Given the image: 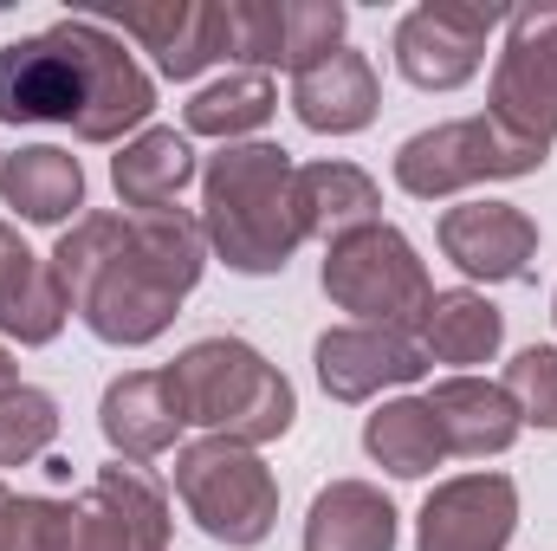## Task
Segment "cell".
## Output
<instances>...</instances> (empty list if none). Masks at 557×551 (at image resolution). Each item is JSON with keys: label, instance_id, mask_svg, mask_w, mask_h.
I'll use <instances>...</instances> for the list:
<instances>
[{"label": "cell", "instance_id": "cell-28", "mask_svg": "<svg viewBox=\"0 0 557 551\" xmlns=\"http://www.w3.org/2000/svg\"><path fill=\"white\" fill-rule=\"evenodd\" d=\"M221 52L234 59V72H278L285 65L278 0H221Z\"/></svg>", "mask_w": 557, "mask_h": 551}, {"label": "cell", "instance_id": "cell-2", "mask_svg": "<svg viewBox=\"0 0 557 551\" xmlns=\"http://www.w3.org/2000/svg\"><path fill=\"white\" fill-rule=\"evenodd\" d=\"M201 234L208 254L240 279H273L305 247L298 162L278 143H227L201 162Z\"/></svg>", "mask_w": 557, "mask_h": 551}, {"label": "cell", "instance_id": "cell-17", "mask_svg": "<svg viewBox=\"0 0 557 551\" xmlns=\"http://www.w3.org/2000/svg\"><path fill=\"white\" fill-rule=\"evenodd\" d=\"M376 111H383V85H376L370 52H357V46H344L292 78V118L311 137H357L376 124Z\"/></svg>", "mask_w": 557, "mask_h": 551}, {"label": "cell", "instance_id": "cell-13", "mask_svg": "<svg viewBox=\"0 0 557 551\" xmlns=\"http://www.w3.org/2000/svg\"><path fill=\"white\" fill-rule=\"evenodd\" d=\"M519 532V487L512 474L473 467L441 480L416 513V551H506Z\"/></svg>", "mask_w": 557, "mask_h": 551}, {"label": "cell", "instance_id": "cell-33", "mask_svg": "<svg viewBox=\"0 0 557 551\" xmlns=\"http://www.w3.org/2000/svg\"><path fill=\"white\" fill-rule=\"evenodd\" d=\"M7 383H20V364H13V351L0 344V390H7Z\"/></svg>", "mask_w": 557, "mask_h": 551}, {"label": "cell", "instance_id": "cell-18", "mask_svg": "<svg viewBox=\"0 0 557 551\" xmlns=\"http://www.w3.org/2000/svg\"><path fill=\"white\" fill-rule=\"evenodd\" d=\"M421 403L441 428V448L460 454V461H493L525 434V421L512 409V396L499 390V377H441Z\"/></svg>", "mask_w": 557, "mask_h": 551}, {"label": "cell", "instance_id": "cell-21", "mask_svg": "<svg viewBox=\"0 0 557 551\" xmlns=\"http://www.w3.org/2000/svg\"><path fill=\"white\" fill-rule=\"evenodd\" d=\"M0 208H13L33 228H72L85 208V169L59 143H20L0 156Z\"/></svg>", "mask_w": 557, "mask_h": 551}, {"label": "cell", "instance_id": "cell-24", "mask_svg": "<svg viewBox=\"0 0 557 551\" xmlns=\"http://www.w3.org/2000/svg\"><path fill=\"white\" fill-rule=\"evenodd\" d=\"M278 111V85L273 72H227V78H208L195 85V98L182 105V131L208 143H260V131L273 124Z\"/></svg>", "mask_w": 557, "mask_h": 551}, {"label": "cell", "instance_id": "cell-14", "mask_svg": "<svg viewBox=\"0 0 557 551\" xmlns=\"http://www.w3.org/2000/svg\"><path fill=\"white\" fill-rule=\"evenodd\" d=\"M117 39L143 46L169 85H195L208 65H221V0H156V7H111L91 13Z\"/></svg>", "mask_w": 557, "mask_h": 551}, {"label": "cell", "instance_id": "cell-34", "mask_svg": "<svg viewBox=\"0 0 557 551\" xmlns=\"http://www.w3.org/2000/svg\"><path fill=\"white\" fill-rule=\"evenodd\" d=\"M552 325H557V292H552Z\"/></svg>", "mask_w": 557, "mask_h": 551}, {"label": "cell", "instance_id": "cell-11", "mask_svg": "<svg viewBox=\"0 0 557 551\" xmlns=\"http://www.w3.org/2000/svg\"><path fill=\"white\" fill-rule=\"evenodd\" d=\"M434 247H441L447 267H460L473 285H512V279L532 273V260H539V221L519 201L473 195V201L441 208Z\"/></svg>", "mask_w": 557, "mask_h": 551}, {"label": "cell", "instance_id": "cell-15", "mask_svg": "<svg viewBox=\"0 0 557 551\" xmlns=\"http://www.w3.org/2000/svg\"><path fill=\"white\" fill-rule=\"evenodd\" d=\"M409 331H416L428 370L447 364L454 377H473L480 364H493L506 351V311L480 285H441V292H428V305L416 311Z\"/></svg>", "mask_w": 557, "mask_h": 551}, {"label": "cell", "instance_id": "cell-26", "mask_svg": "<svg viewBox=\"0 0 557 551\" xmlns=\"http://www.w3.org/2000/svg\"><path fill=\"white\" fill-rule=\"evenodd\" d=\"M91 493L137 532V539H149V546L169 551V539H175V500H169V487L156 480V467H143V461H104L98 467V480H91Z\"/></svg>", "mask_w": 557, "mask_h": 551}, {"label": "cell", "instance_id": "cell-4", "mask_svg": "<svg viewBox=\"0 0 557 551\" xmlns=\"http://www.w3.org/2000/svg\"><path fill=\"white\" fill-rule=\"evenodd\" d=\"M175 500L201 539L227 551L267 546L278 526V474L260 461V448L227 434H195L175 448Z\"/></svg>", "mask_w": 557, "mask_h": 551}, {"label": "cell", "instance_id": "cell-27", "mask_svg": "<svg viewBox=\"0 0 557 551\" xmlns=\"http://www.w3.org/2000/svg\"><path fill=\"white\" fill-rule=\"evenodd\" d=\"M59 441V396L39 383H7L0 390V467H33Z\"/></svg>", "mask_w": 557, "mask_h": 551}, {"label": "cell", "instance_id": "cell-12", "mask_svg": "<svg viewBox=\"0 0 557 551\" xmlns=\"http://www.w3.org/2000/svg\"><path fill=\"white\" fill-rule=\"evenodd\" d=\"M78 52H85V111L72 124L78 143H131L137 131H149L156 111V78L137 65V52L98 26L91 13H78Z\"/></svg>", "mask_w": 557, "mask_h": 551}, {"label": "cell", "instance_id": "cell-16", "mask_svg": "<svg viewBox=\"0 0 557 551\" xmlns=\"http://www.w3.org/2000/svg\"><path fill=\"white\" fill-rule=\"evenodd\" d=\"M182 428H188V415L175 403L169 370H124L98 396V434L111 441L117 461H156V454L182 448Z\"/></svg>", "mask_w": 557, "mask_h": 551}, {"label": "cell", "instance_id": "cell-32", "mask_svg": "<svg viewBox=\"0 0 557 551\" xmlns=\"http://www.w3.org/2000/svg\"><path fill=\"white\" fill-rule=\"evenodd\" d=\"M72 551H162V546L137 539L98 493H85V500H78V526H72Z\"/></svg>", "mask_w": 557, "mask_h": 551}, {"label": "cell", "instance_id": "cell-22", "mask_svg": "<svg viewBox=\"0 0 557 551\" xmlns=\"http://www.w3.org/2000/svg\"><path fill=\"white\" fill-rule=\"evenodd\" d=\"M305 551H396L403 513L376 480H331L305 513Z\"/></svg>", "mask_w": 557, "mask_h": 551}, {"label": "cell", "instance_id": "cell-35", "mask_svg": "<svg viewBox=\"0 0 557 551\" xmlns=\"http://www.w3.org/2000/svg\"><path fill=\"white\" fill-rule=\"evenodd\" d=\"M7 500H13V493H7V487H0V506H7Z\"/></svg>", "mask_w": 557, "mask_h": 551}, {"label": "cell", "instance_id": "cell-30", "mask_svg": "<svg viewBox=\"0 0 557 551\" xmlns=\"http://www.w3.org/2000/svg\"><path fill=\"white\" fill-rule=\"evenodd\" d=\"M285 13V72H311L318 59L344 52V33H350V7L344 0H278Z\"/></svg>", "mask_w": 557, "mask_h": 551}, {"label": "cell", "instance_id": "cell-6", "mask_svg": "<svg viewBox=\"0 0 557 551\" xmlns=\"http://www.w3.org/2000/svg\"><path fill=\"white\" fill-rule=\"evenodd\" d=\"M552 162V149L539 143L506 137L486 111L480 118H447V124H428L396 149L389 175L409 201H447L460 188H480V182H519V175H539Z\"/></svg>", "mask_w": 557, "mask_h": 551}, {"label": "cell", "instance_id": "cell-25", "mask_svg": "<svg viewBox=\"0 0 557 551\" xmlns=\"http://www.w3.org/2000/svg\"><path fill=\"white\" fill-rule=\"evenodd\" d=\"M363 454L389 474V480H428L447 448H441V428L421 396H383L376 409L363 415Z\"/></svg>", "mask_w": 557, "mask_h": 551}, {"label": "cell", "instance_id": "cell-20", "mask_svg": "<svg viewBox=\"0 0 557 551\" xmlns=\"http://www.w3.org/2000/svg\"><path fill=\"white\" fill-rule=\"evenodd\" d=\"M188 182H201V156H195V137L175 124H149L131 143H117V156H111V188H117L124 215L175 208Z\"/></svg>", "mask_w": 557, "mask_h": 551}, {"label": "cell", "instance_id": "cell-7", "mask_svg": "<svg viewBox=\"0 0 557 551\" xmlns=\"http://www.w3.org/2000/svg\"><path fill=\"white\" fill-rule=\"evenodd\" d=\"M486 118L519 143H557V0L506 13V46L493 52Z\"/></svg>", "mask_w": 557, "mask_h": 551}, {"label": "cell", "instance_id": "cell-10", "mask_svg": "<svg viewBox=\"0 0 557 551\" xmlns=\"http://www.w3.org/2000/svg\"><path fill=\"white\" fill-rule=\"evenodd\" d=\"M311 370L331 403L357 409V403H383V396L421 383L428 357H421L416 331H403V325H331L311 344Z\"/></svg>", "mask_w": 557, "mask_h": 551}, {"label": "cell", "instance_id": "cell-8", "mask_svg": "<svg viewBox=\"0 0 557 551\" xmlns=\"http://www.w3.org/2000/svg\"><path fill=\"white\" fill-rule=\"evenodd\" d=\"M85 111V52H78V13L52 20L46 33L0 46V124H78Z\"/></svg>", "mask_w": 557, "mask_h": 551}, {"label": "cell", "instance_id": "cell-3", "mask_svg": "<svg viewBox=\"0 0 557 551\" xmlns=\"http://www.w3.org/2000/svg\"><path fill=\"white\" fill-rule=\"evenodd\" d=\"M162 370L175 383V403L188 415V428H201V434H227L240 448H267L278 434H292V421H298L292 377L247 338H195Z\"/></svg>", "mask_w": 557, "mask_h": 551}, {"label": "cell", "instance_id": "cell-5", "mask_svg": "<svg viewBox=\"0 0 557 551\" xmlns=\"http://www.w3.org/2000/svg\"><path fill=\"white\" fill-rule=\"evenodd\" d=\"M318 285L337 311H350V325H403V331L416 325V311L434 292L421 247L396 221H370L357 234H337L324 247Z\"/></svg>", "mask_w": 557, "mask_h": 551}, {"label": "cell", "instance_id": "cell-9", "mask_svg": "<svg viewBox=\"0 0 557 551\" xmlns=\"http://www.w3.org/2000/svg\"><path fill=\"white\" fill-rule=\"evenodd\" d=\"M506 20V7H467V0H421L396 20V72L416 91H460L486 65V39Z\"/></svg>", "mask_w": 557, "mask_h": 551}, {"label": "cell", "instance_id": "cell-19", "mask_svg": "<svg viewBox=\"0 0 557 551\" xmlns=\"http://www.w3.org/2000/svg\"><path fill=\"white\" fill-rule=\"evenodd\" d=\"M65 318H72V305H65V292H59L52 260H39V254L20 241V228L0 221V338L39 351V344H52V338L65 331Z\"/></svg>", "mask_w": 557, "mask_h": 551}, {"label": "cell", "instance_id": "cell-1", "mask_svg": "<svg viewBox=\"0 0 557 551\" xmlns=\"http://www.w3.org/2000/svg\"><path fill=\"white\" fill-rule=\"evenodd\" d=\"M208 260L214 254H208L201 215L188 208L78 215L52 247V273L72 318L111 351L156 344L182 318V298L201 285Z\"/></svg>", "mask_w": 557, "mask_h": 551}, {"label": "cell", "instance_id": "cell-31", "mask_svg": "<svg viewBox=\"0 0 557 551\" xmlns=\"http://www.w3.org/2000/svg\"><path fill=\"white\" fill-rule=\"evenodd\" d=\"M499 390L512 396V409L525 428L557 434V344H525L512 351V364L499 370Z\"/></svg>", "mask_w": 557, "mask_h": 551}, {"label": "cell", "instance_id": "cell-23", "mask_svg": "<svg viewBox=\"0 0 557 551\" xmlns=\"http://www.w3.org/2000/svg\"><path fill=\"white\" fill-rule=\"evenodd\" d=\"M298 215H305V241H337L357 234L370 221H383V188L370 169L357 162H298Z\"/></svg>", "mask_w": 557, "mask_h": 551}, {"label": "cell", "instance_id": "cell-29", "mask_svg": "<svg viewBox=\"0 0 557 551\" xmlns=\"http://www.w3.org/2000/svg\"><path fill=\"white\" fill-rule=\"evenodd\" d=\"M72 526H78V500L13 493L0 506V551H72Z\"/></svg>", "mask_w": 557, "mask_h": 551}]
</instances>
